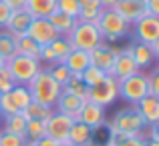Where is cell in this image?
Returning a JSON list of instances; mask_svg holds the SVG:
<instances>
[{
    "label": "cell",
    "mask_w": 159,
    "mask_h": 146,
    "mask_svg": "<svg viewBox=\"0 0 159 146\" xmlns=\"http://www.w3.org/2000/svg\"><path fill=\"white\" fill-rule=\"evenodd\" d=\"M105 126L109 130V136L115 140L127 138V136H139L145 130V122L139 116V112L135 110V106L117 112L111 122H105Z\"/></svg>",
    "instance_id": "obj_1"
},
{
    "label": "cell",
    "mask_w": 159,
    "mask_h": 146,
    "mask_svg": "<svg viewBox=\"0 0 159 146\" xmlns=\"http://www.w3.org/2000/svg\"><path fill=\"white\" fill-rule=\"evenodd\" d=\"M95 26H97L103 42L105 40L107 42H117V40H123L131 34V24L125 22L113 8H103V12L97 18Z\"/></svg>",
    "instance_id": "obj_2"
},
{
    "label": "cell",
    "mask_w": 159,
    "mask_h": 146,
    "mask_svg": "<svg viewBox=\"0 0 159 146\" xmlns=\"http://www.w3.org/2000/svg\"><path fill=\"white\" fill-rule=\"evenodd\" d=\"M28 92H30V98L34 102H40V104H48V106H54L57 98L61 96V84L52 80V76L48 74L47 68H40V72L32 78L30 82L26 84Z\"/></svg>",
    "instance_id": "obj_3"
},
{
    "label": "cell",
    "mask_w": 159,
    "mask_h": 146,
    "mask_svg": "<svg viewBox=\"0 0 159 146\" xmlns=\"http://www.w3.org/2000/svg\"><path fill=\"white\" fill-rule=\"evenodd\" d=\"M6 70L10 74L12 82L20 86H26L36 74L40 72L43 64L39 62V58H32V56H24V54H14L12 58L6 60Z\"/></svg>",
    "instance_id": "obj_4"
},
{
    "label": "cell",
    "mask_w": 159,
    "mask_h": 146,
    "mask_svg": "<svg viewBox=\"0 0 159 146\" xmlns=\"http://www.w3.org/2000/svg\"><path fill=\"white\" fill-rule=\"evenodd\" d=\"M66 38H69V42H70L73 48L85 50V52H91L95 46H99V44L103 42V38H101V34H99L95 24L79 22V20H77V24H75V28L69 32Z\"/></svg>",
    "instance_id": "obj_5"
},
{
    "label": "cell",
    "mask_w": 159,
    "mask_h": 146,
    "mask_svg": "<svg viewBox=\"0 0 159 146\" xmlns=\"http://www.w3.org/2000/svg\"><path fill=\"white\" fill-rule=\"evenodd\" d=\"M149 94L147 88V74H143V70H139L133 76H127L123 80H119V98H123L125 102H129L131 106H135L143 96Z\"/></svg>",
    "instance_id": "obj_6"
},
{
    "label": "cell",
    "mask_w": 159,
    "mask_h": 146,
    "mask_svg": "<svg viewBox=\"0 0 159 146\" xmlns=\"http://www.w3.org/2000/svg\"><path fill=\"white\" fill-rule=\"evenodd\" d=\"M119 98V80L111 74H107L99 84L87 88V100L99 106H109Z\"/></svg>",
    "instance_id": "obj_7"
},
{
    "label": "cell",
    "mask_w": 159,
    "mask_h": 146,
    "mask_svg": "<svg viewBox=\"0 0 159 146\" xmlns=\"http://www.w3.org/2000/svg\"><path fill=\"white\" fill-rule=\"evenodd\" d=\"M133 34H135L137 42L151 44L159 40V18L157 16H143L141 20H137L135 24H131Z\"/></svg>",
    "instance_id": "obj_8"
},
{
    "label": "cell",
    "mask_w": 159,
    "mask_h": 146,
    "mask_svg": "<svg viewBox=\"0 0 159 146\" xmlns=\"http://www.w3.org/2000/svg\"><path fill=\"white\" fill-rule=\"evenodd\" d=\"M75 120L66 114H61V112L54 110L52 116L47 120V136L61 144H66V138H69V130L73 126Z\"/></svg>",
    "instance_id": "obj_9"
},
{
    "label": "cell",
    "mask_w": 159,
    "mask_h": 146,
    "mask_svg": "<svg viewBox=\"0 0 159 146\" xmlns=\"http://www.w3.org/2000/svg\"><path fill=\"white\" fill-rule=\"evenodd\" d=\"M105 120H107V118H105V106H99V104H95V102L85 100L83 108L79 110L77 122L87 124L89 128H93V130L97 132L99 128L105 126Z\"/></svg>",
    "instance_id": "obj_10"
},
{
    "label": "cell",
    "mask_w": 159,
    "mask_h": 146,
    "mask_svg": "<svg viewBox=\"0 0 159 146\" xmlns=\"http://www.w3.org/2000/svg\"><path fill=\"white\" fill-rule=\"evenodd\" d=\"M26 34L30 36L39 46H48L54 38H58L57 30L51 26V22H48L47 18H32V22H30V26H28Z\"/></svg>",
    "instance_id": "obj_11"
},
{
    "label": "cell",
    "mask_w": 159,
    "mask_h": 146,
    "mask_svg": "<svg viewBox=\"0 0 159 146\" xmlns=\"http://www.w3.org/2000/svg\"><path fill=\"white\" fill-rule=\"evenodd\" d=\"M137 72H139V68H137L135 60H133L129 46L127 48H121L119 52H117V56H115V62H113L111 76H115L117 80H123V78L133 76V74H137Z\"/></svg>",
    "instance_id": "obj_12"
},
{
    "label": "cell",
    "mask_w": 159,
    "mask_h": 146,
    "mask_svg": "<svg viewBox=\"0 0 159 146\" xmlns=\"http://www.w3.org/2000/svg\"><path fill=\"white\" fill-rule=\"evenodd\" d=\"M113 10L129 24H135L137 20H141L143 16H147L145 0H119V2L113 6Z\"/></svg>",
    "instance_id": "obj_13"
},
{
    "label": "cell",
    "mask_w": 159,
    "mask_h": 146,
    "mask_svg": "<svg viewBox=\"0 0 159 146\" xmlns=\"http://www.w3.org/2000/svg\"><path fill=\"white\" fill-rule=\"evenodd\" d=\"M117 52H119V48L111 46V44L101 42L99 46H95V48L89 52L91 64H93V66H97V68H101L103 72L111 74V68H113V62H115Z\"/></svg>",
    "instance_id": "obj_14"
},
{
    "label": "cell",
    "mask_w": 159,
    "mask_h": 146,
    "mask_svg": "<svg viewBox=\"0 0 159 146\" xmlns=\"http://www.w3.org/2000/svg\"><path fill=\"white\" fill-rule=\"evenodd\" d=\"M135 110L143 118L145 126H155L159 122V96H151V94L143 96L135 104Z\"/></svg>",
    "instance_id": "obj_15"
},
{
    "label": "cell",
    "mask_w": 159,
    "mask_h": 146,
    "mask_svg": "<svg viewBox=\"0 0 159 146\" xmlns=\"http://www.w3.org/2000/svg\"><path fill=\"white\" fill-rule=\"evenodd\" d=\"M83 104H85V100H83V98L73 96V94L62 92V90H61V96L57 98V102H54L52 108L57 112H61V114H66V116H70L73 120H77L79 110L83 108Z\"/></svg>",
    "instance_id": "obj_16"
},
{
    "label": "cell",
    "mask_w": 159,
    "mask_h": 146,
    "mask_svg": "<svg viewBox=\"0 0 159 146\" xmlns=\"http://www.w3.org/2000/svg\"><path fill=\"white\" fill-rule=\"evenodd\" d=\"M30 22H32V16L28 14L24 8H16V10H12L10 18H8V22H6V26H4V30L10 32L12 36L26 34Z\"/></svg>",
    "instance_id": "obj_17"
},
{
    "label": "cell",
    "mask_w": 159,
    "mask_h": 146,
    "mask_svg": "<svg viewBox=\"0 0 159 146\" xmlns=\"http://www.w3.org/2000/svg\"><path fill=\"white\" fill-rule=\"evenodd\" d=\"M93 134H95L93 128H89L87 124L75 120L73 126H70V130H69L66 144H70V146H87V144L93 142Z\"/></svg>",
    "instance_id": "obj_18"
},
{
    "label": "cell",
    "mask_w": 159,
    "mask_h": 146,
    "mask_svg": "<svg viewBox=\"0 0 159 146\" xmlns=\"http://www.w3.org/2000/svg\"><path fill=\"white\" fill-rule=\"evenodd\" d=\"M62 64H65L66 68L70 70V74H81L83 70L87 68V66H91L89 52H85V50H77V48H73V50H70V52L65 56Z\"/></svg>",
    "instance_id": "obj_19"
},
{
    "label": "cell",
    "mask_w": 159,
    "mask_h": 146,
    "mask_svg": "<svg viewBox=\"0 0 159 146\" xmlns=\"http://www.w3.org/2000/svg\"><path fill=\"white\" fill-rule=\"evenodd\" d=\"M129 50H131V56L135 60L137 68L139 70H145L153 64L155 60V54L151 52L149 44H143V42H135V44H129Z\"/></svg>",
    "instance_id": "obj_20"
},
{
    "label": "cell",
    "mask_w": 159,
    "mask_h": 146,
    "mask_svg": "<svg viewBox=\"0 0 159 146\" xmlns=\"http://www.w3.org/2000/svg\"><path fill=\"white\" fill-rule=\"evenodd\" d=\"M24 10L32 18H48V14L57 10V0H26Z\"/></svg>",
    "instance_id": "obj_21"
},
{
    "label": "cell",
    "mask_w": 159,
    "mask_h": 146,
    "mask_svg": "<svg viewBox=\"0 0 159 146\" xmlns=\"http://www.w3.org/2000/svg\"><path fill=\"white\" fill-rule=\"evenodd\" d=\"M48 22H51V26L57 30L58 36H69V32L75 28V24H77V18H73V16L69 14H62V12L54 10L52 14H48Z\"/></svg>",
    "instance_id": "obj_22"
},
{
    "label": "cell",
    "mask_w": 159,
    "mask_h": 146,
    "mask_svg": "<svg viewBox=\"0 0 159 146\" xmlns=\"http://www.w3.org/2000/svg\"><path fill=\"white\" fill-rule=\"evenodd\" d=\"M52 112H54V108H52V106L30 100V104H28V106L24 108L20 114H22L26 120H43V122H47V120L52 116Z\"/></svg>",
    "instance_id": "obj_23"
},
{
    "label": "cell",
    "mask_w": 159,
    "mask_h": 146,
    "mask_svg": "<svg viewBox=\"0 0 159 146\" xmlns=\"http://www.w3.org/2000/svg\"><path fill=\"white\" fill-rule=\"evenodd\" d=\"M24 128H26V118L22 114H10L2 118V132H10V134L24 136Z\"/></svg>",
    "instance_id": "obj_24"
},
{
    "label": "cell",
    "mask_w": 159,
    "mask_h": 146,
    "mask_svg": "<svg viewBox=\"0 0 159 146\" xmlns=\"http://www.w3.org/2000/svg\"><path fill=\"white\" fill-rule=\"evenodd\" d=\"M16 40V54H24V56H32V58H39V52H40V46L30 38L28 34H20V36H14Z\"/></svg>",
    "instance_id": "obj_25"
},
{
    "label": "cell",
    "mask_w": 159,
    "mask_h": 146,
    "mask_svg": "<svg viewBox=\"0 0 159 146\" xmlns=\"http://www.w3.org/2000/svg\"><path fill=\"white\" fill-rule=\"evenodd\" d=\"M24 136H26L28 142H34V140L47 136V122H43V120H26Z\"/></svg>",
    "instance_id": "obj_26"
},
{
    "label": "cell",
    "mask_w": 159,
    "mask_h": 146,
    "mask_svg": "<svg viewBox=\"0 0 159 146\" xmlns=\"http://www.w3.org/2000/svg\"><path fill=\"white\" fill-rule=\"evenodd\" d=\"M62 92H69V94H73V96H79V98L87 100V86L83 84L81 74H70L69 82L62 86Z\"/></svg>",
    "instance_id": "obj_27"
},
{
    "label": "cell",
    "mask_w": 159,
    "mask_h": 146,
    "mask_svg": "<svg viewBox=\"0 0 159 146\" xmlns=\"http://www.w3.org/2000/svg\"><path fill=\"white\" fill-rule=\"evenodd\" d=\"M14 54H16V40H14V36L2 28V30H0V56H2L4 60H8V58H12Z\"/></svg>",
    "instance_id": "obj_28"
},
{
    "label": "cell",
    "mask_w": 159,
    "mask_h": 146,
    "mask_svg": "<svg viewBox=\"0 0 159 146\" xmlns=\"http://www.w3.org/2000/svg\"><path fill=\"white\" fill-rule=\"evenodd\" d=\"M105 76H107V72H103L101 68H97V66H93V64L87 66V68L81 72V80H83V84H85L87 88L99 84V82H101Z\"/></svg>",
    "instance_id": "obj_29"
},
{
    "label": "cell",
    "mask_w": 159,
    "mask_h": 146,
    "mask_svg": "<svg viewBox=\"0 0 159 146\" xmlns=\"http://www.w3.org/2000/svg\"><path fill=\"white\" fill-rule=\"evenodd\" d=\"M48 46H51V50L54 52V56H57V62H62L65 56L73 50V46H70V42H69L66 36H58V38H54ZM57 62H54V64H57Z\"/></svg>",
    "instance_id": "obj_30"
},
{
    "label": "cell",
    "mask_w": 159,
    "mask_h": 146,
    "mask_svg": "<svg viewBox=\"0 0 159 146\" xmlns=\"http://www.w3.org/2000/svg\"><path fill=\"white\" fill-rule=\"evenodd\" d=\"M47 70H48V74L52 76V80L57 82V84H61V88L69 82V78H70V70L66 68L62 62H57V64L47 66Z\"/></svg>",
    "instance_id": "obj_31"
},
{
    "label": "cell",
    "mask_w": 159,
    "mask_h": 146,
    "mask_svg": "<svg viewBox=\"0 0 159 146\" xmlns=\"http://www.w3.org/2000/svg\"><path fill=\"white\" fill-rule=\"evenodd\" d=\"M103 8L99 6V4H89V6H81V10H79L77 14V20L79 22H91L95 24L97 22V18L101 16Z\"/></svg>",
    "instance_id": "obj_32"
},
{
    "label": "cell",
    "mask_w": 159,
    "mask_h": 146,
    "mask_svg": "<svg viewBox=\"0 0 159 146\" xmlns=\"http://www.w3.org/2000/svg\"><path fill=\"white\" fill-rule=\"evenodd\" d=\"M0 146H28V140L26 136H18V134L0 130Z\"/></svg>",
    "instance_id": "obj_33"
},
{
    "label": "cell",
    "mask_w": 159,
    "mask_h": 146,
    "mask_svg": "<svg viewBox=\"0 0 159 146\" xmlns=\"http://www.w3.org/2000/svg\"><path fill=\"white\" fill-rule=\"evenodd\" d=\"M57 10L62 12V14H69V16H73V18H77L81 6H79L77 0H57Z\"/></svg>",
    "instance_id": "obj_34"
},
{
    "label": "cell",
    "mask_w": 159,
    "mask_h": 146,
    "mask_svg": "<svg viewBox=\"0 0 159 146\" xmlns=\"http://www.w3.org/2000/svg\"><path fill=\"white\" fill-rule=\"evenodd\" d=\"M39 62L40 64H47V66H51L57 62V56H54V52L51 50V46H40V52H39Z\"/></svg>",
    "instance_id": "obj_35"
},
{
    "label": "cell",
    "mask_w": 159,
    "mask_h": 146,
    "mask_svg": "<svg viewBox=\"0 0 159 146\" xmlns=\"http://www.w3.org/2000/svg\"><path fill=\"white\" fill-rule=\"evenodd\" d=\"M12 86H14V82H12L6 66H0V92H8Z\"/></svg>",
    "instance_id": "obj_36"
},
{
    "label": "cell",
    "mask_w": 159,
    "mask_h": 146,
    "mask_svg": "<svg viewBox=\"0 0 159 146\" xmlns=\"http://www.w3.org/2000/svg\"><path fill=\"white\" fill-rule=\"evenodd\" d=\"M147 88L151 96H159V72L147 74Z\"/></svg>",
    "instance_id": "obj_37"
},
{
    "label": "cell",
    "mask_w": 159,
    "mask_h": 146,
    "mask_svg": "<svg viewBox=\"0 0 159 146\" xmlns=\"http://www.w3.org/2000/svg\"><path fill=\"white\" fill-rule=\"evenodd\" d=\"M143 142H145L143 134H139V136H127V138L117 140L115 146H143Z\"/></svg>",
    "instance_id": "obj_38"
},
{
    "label": "cell",
    "mask_w": 159,
    "mask_h": 146,
    "mask_svg": "<svg viewBox=\"0 0 159 146\" xmlns=\"http://www.w3.org/2000/svg\"><path fill=\"white\" fill-rule=\"evenodd\" d=\"M10 14H12V8L0 0V28L6 26V22H8V18H10Z\"/></svg>",
    "instance_id": "obj_39"
},
{
    "label": "cell",
    "mask_w": 159,
    "mask_h": 146,
    "mask_svg": "<svg viewBox=\"0 0 159 146\" xmlns=\"http://www.w3.org/2000/svg\"><path fill=\"white\" fill-rule=\"evenodd\" d=\"M145 10H147L149 16L159 18V0H145Z\"/></svg>",
    "instance_id": "obj_40"
},
{
    "label": "cell",
    "mask_w": 159,
    "mask_h": 146,
    "mask_svg": "<svg viewBox=\"0 0 159 146\" xmlns=\"http://www.w3.org/2000/svg\"><path fill=\"white\" fill-rule=\"evenodd\" d=\"M28 146H61V142H57V140L48 138V136H43V138L34 140V142H28Z\"/></svg>",
    "instance_id": "obj_41"
},
{
    "label": "cell",
    "mask_w": 159,
    "mask_h": 146,
    "mask_svg": "<svg viewBox=\"0 0 159 146\" xmlns=\"http://www.w3.org/2000/svg\"><path fill=\"white\" fill-rule=\"evenodd\" d=\"M2 2L8 4L12 10H16V8H24V2H26V0H2Z\"/></svg>",
    "instance_id": "obj_42"
},
{
    "label": "cell",
    "mask_w": 159,
    "mask_h": 146,
    "mask_svg": "<svg viewBox=\"0 0 159 146\" xmlns=\"http://www.w3.org/2000/svg\"><path fill=\"white\" fill-rule=\"evenodd\" d=\"M119 0H99V6L101 8H113Z\"/></svg>",
    "instance_id": "obj_43"
},
{
    "label": "cell",
    "mask_w": 159,
    "mask_h": 146,
    "mask_svg": "<svg viewBox=\"0 0 159 146\" xmlns=\"http://www.w3.org/2000/svg\"><path fill=\"white\" fill-rule=\"evenodd\" d=\"M79 6H89V4H99V0H77Z\"/></svg>",
    "instance_id": "obj_44"
},
{
    "label": "cell",
    "mask_w": 159,
    "mask_h": 146,
    "mask_svg": "<svg viewBox=\"0 0 159 146\" xmlns=\"http://www.w3.org/2000/svg\"><path fill=\"white\" fill-rule=\"evenodd\" d=\"M143 146H159V142H157V140H149V138H145Z\"/></svg>",
    "instance_id": "obj_45"
},
{
    "label": "cell",
    "mask_w": 159,
    "mask_h": 146,
    "mask_svg": "<svg viewBox=\"0 0 159 146\" xmlns=\"http://www.w3.org/2000/svg\"><path fill=\"white\" fill-rule=\"evenodd\" d=\"M4 64H6V60H4V58L0 56V66H4Z\"/></svg>",
    "instance_id": "obj_46"
},
{
    "label": "cell",
    "mask_w": 159,
    "mask_h": 146,
    "mask_svg": "<svg viewBox=\"0 0 159 146\" xmlns=\"http://www.w3.org/2000/svg\"><path fill=\"white\" fill-rule=\"evenodd\" d=\"M0 122H2V114H0Z\"/></svg>",
    "instance_id": "obj_47"
},
{
    "label": "cell",
    "mask_w": 159,
    "mask_h": 146,
    "mask_svg": "<svg viewBox=\"0 0 159 146\" xmlns=\"http://www.w3.org/2000/svg\"><path fill=\"white\" fill-rule=\"evenodd\" d=\"M61 146H69V144H61Z\"/></svg>",
    "instance_id": "obj_48"
},
{
    "label": "cell",
    "mask_w": 159,
    "mask_h": 146,
    "mask_svg": "<svg viewBox=\"0 0 159 146\" xmlns=\"http://www.w3.org/2000/svg\"><path fill=\"white\" fill-rule=\"evenodd\" d=\"M69 146H70V144H69Z\"/></svg>",
    "instance_id": "obj_49"
}]
</instances>
